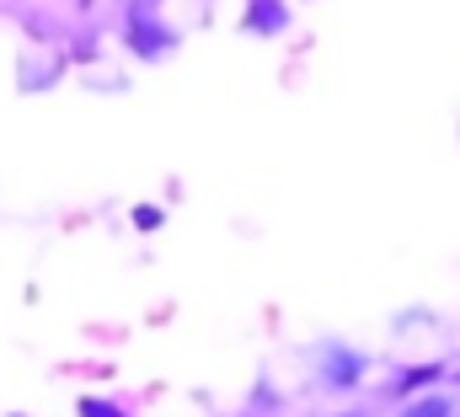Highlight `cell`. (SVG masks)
<instances>
[{
	"instance_id": "5",
	"label": "cell",
	"mask_w": 460,
	"mask_h": 417,
	"mask_svg": "<svg viewBox=\"0 0 460 417\" xmlns=\"http://www.w3.org/2000/svg\"><path fill=\"white\" fill-rule=\"evenodd\" d=\"M396 417H460V396L450 391H423V396H412V402H402V413Z\"/></svg>"
},
{
	"instance_id": "6",
	"label": "cell",
	"mask_w": 460,
	"mask_h": 417,
	"mask_svg": "<svg viewBox=\"0 0 460 417\" xmlns=\"http://www.w3.org/2000/svg\"><path fill=\"white\" fill-rule=\"evenodd\" d=\"M75 417H134L118 396H81L75 402Z\"/></svg>"
},
{
	"instance_id": "7",
	"label": "cell",
	"mask_w": 460,
	"mask_h": 417,
	"mask_svg": "<svg viewBox=\"0 0 460 417\" xmlns=\"http://www.w3.org/2000/svg\"><path fill=\"white\" fill-rule=\"evenodd\" d=\"M134 225H139V230H155V225H161V208H134Z\"/></svg>"
},
{
	"instance_id": "4",
	"label": "cell",
	"mask_w": 460,
	"mask_h": 417,
	"mask_svg": "<svg viewBox=\"0 0 460 417\" xmlns=\"http://www.w3.org/2000/svg\"><path fill=\"white\" fill-rule=\"evenodd\" d=\"M289 27H295L289 0H246V11H241V32H252V38H284Z\"/></svg>"
},
{
	"instance_id": "1",
	"label": "cell",
	"mask_w": 460,
	"mask_h": 417,
	"mask_svg": "<svg viewBox=\"0 0 460 417\" xmlns=\"http://www.w3.org/2000/svg\"><path fill=\"white\" fill-rule=\"evenodd\" d=\"M375 369H380V359H375L369 348L338 337V332H327V337L311 342V380H316V391H327V396H353L358 386H369Z\"/></svg>"
},
{
	"instance_id": "9",
	"label": "cell",
	"mask_w": 460,
	"mask_h": 417,
	"mask_svg": "<svg viewBox=\"0 0 460 417\" xmlns=\"http://www.w3.org/2000/svg\"><path fill=\"white\" fill-rule=\"evenodd\" d=\"M5 417H27V413H5Z\"/></svg>"
},
{
	"instance_id": "8",
	"label": "cell",
	"mask_w": 460,
	"mask_h": 417,
	"mask_svg": "<svg viewBox=\"0 0 460 417\" xmlns=\"http://www.w3.org/2000/svg\"><path fill=\"white\" fill-rule=\"evenodd\" d=\"M338 417H364V413H338Z\"/></svg>"
},
{
	"instance_id": "2",
	"label": "cell",
	"mask_w": 460,
	"mask_h": 417,
	"mask_svg": "<svg viewBox=\"0 0 460 417\" xmlns=\"http://www.w3.org/2000/svg\"><path fill=\"white\" fill-rule=\"evenodd\" d=\"M177 43H182V32L161 16L155 0H128V5H123V49H128L134 59L161 65V59L177 54Z\"/></svg>"
},
{
	"instance_id": "3",
	"label": "cell",
	"mask_w": 460,
	"mask_h": 417,
	"mask_svg": "<svg viewBox=\"0 0 460 417\" xmlns=\"http://www.w3.org/2000/svg\"><path fill=\"white\" fill-rule=\"evenodd\" d=\"M450 375V359H429V364H396L391 380L380 386V402H412L423 391H434V380Z\"/></svg>"
}]
</instances>
